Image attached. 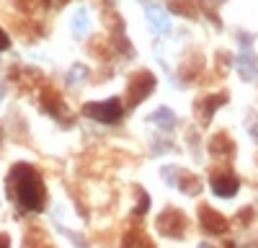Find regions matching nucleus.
Returning a JSON list of instances; mask_svg holds the SVG:
<instances>
[{"instance_id":"nucleus-21","label":"nucleus","mask_w":258,"mask_h":248,"mask_svg":"<svg viewBox=\"0 0 258 248\" xmlns=\"http://www.w3.org/2000/svg\"><path fill=\"white\" fill-rule=\"evenodd\" d=\"M3 93H6V88H3V83H0V101H3Z\"/></svg>"},{"instance_id":"nucleus-2","label":"nucleus","mask_w":258,"mask_h":248,"mask_svg":"<svg viewBox=\"0 0 258 248\" xmlns=\"http://www.w3.org/2000/svg\"><path fill=\"white\" fill-rule=\"evenodd\" d=\"M155 91V75L147 73V70H140L129 78V86H126V106H140V103Z\"/></svg>"},{"instance_id":"nucleus-13","label":"nucleus","mask_w":258,"mask_h":248,"mask_svg":"<svg viewBox=\"0 0 258 248\" xmlns=\"http://www.w3.org/2000/svg\"><path fill=\"white\" fill-rule=\"evenodd\" d=\"M121 248H153V240H150V238L140 230V227H132V230L124 235Z\"/></svg>"},{"instance_id":"nucleus-5","label":"nucleus","mask_w":258,"mask_h":248,"mask_svg":"<svg viewBox=\"0 0 258 248\" xmlns=\"http://www.w3.org/2000/svg\"><path fill=\"white\" fill-rule=\"evenodd\" d=\"M186 215L178 212L176 207H168V210L158 217V230L165 238H183L186 235Z\"/></svg>"},{"instance_id":"nucleus-3","label":"nucleus","mask_w":258,"mask_h":248,"mask_svg":"<svg viewBox=\"0 0 258 248\" xmlns=\"http://www.w3.org/2000/svg\"><path fill=\"white\" fill-rule=\"evenodd\" d=\"M83 114L85 116H91L96 121H103V124H114L121 119L124 114V106H121V101L119 98H109V101H98V103H85L83 106Z\"/></svg>"},{"instance_id":"nucleus-14","label":"nucleus","mask_w":258,"mask_h":248,"mask_svg":"<svg viewBox=\"0 0 258 248\" xmlns=\"http://www.w3.org/2000/svg\"><path fill=\"white\" fill-rule=\"evenodd\" d=\"M150 121L158 124L160 130H173L176 127V114L170 109H155L153 114H150Z\"/></svg>"},{"instance_id":"nucleus-11","label":"nucleus","mask_w":258,"mask_h":248,"mask_svg":"<svg viewBox=\"0 0 258 248\" xmlns=\"http://www.w3.org/2000/svg\"><path fill=\"white\" fill-rule=\"evenodd\" d=\"M238 70L243 80H255L258 78V59L250 52V47H243V54L238 57Z\"/></svg>"},{"instance_id":"nucleus-1","label":"nucleus","mask_w":258,"mask_h":248,"mask_svg":"<svg viewBox=\"0 0 258 248\" xmlns=\"http://www.w3.org/2000/svg\"><path fill=\"white\" fill-rule=\"evenodd\" d=\"M8 197L21 207L24 212H39L47 202V189L44 181L36 173V168H31L29 163H16L8 171Z\"/></svg>"},{"instance_id":"nucleus-15","label":"nucleus","mask_w":258,"mask_h":248,"mask_svg":"<svg viewBox=\"0 0 258 248\" xmlns=\"http://www.w3.org/2000/svg\"><path fill=\"white\" fill-rule=\"evenodd\" d=\"M85 31H88V11L78 8L75 16H73V34L75 36H85Z\"/></svg>"},{"instance_id":"nucleus-18","label":"nucleus","mask_w":258,"mask_h":248,"mask_svg":"<svg viewBox=\"0 0 258 248\" xmlns=\"http://www.w3.org/2000/svg\"><path fill=\"white\" fill-rule=\"evenodd\" d=\"M137 197H140V202H137V215H145V212H147V207H150V197H147L142 189L137 192Z\"/></svg>"},{"instance_id":"nucleus-7","label":"nucleus","mask_w":258,"mask_h":248,"mask_svg":"<svg viewBox=\"0 0 258 248\" xmlns=\"http://www.w3.org/2000/svg\"><path fill=\"white\" fill-rule=\"evenodd\" d=\"M199 222H202L204 230L212 233V235H222V233H227V227H230V222L217 210H212L209 204H202L199 207Z\"/></svg>"},{"instance_id":"nucleus-19","label":"nucleus","mask_w":258,"mask_h":248,"mask_svg":"<svg viewBox=\"0 0 258 248\" xmlns=\"http://www.w3.org/2000/svg\"><path fill=\"white\" fill-rule=\"evenodd\" d=\"M8 47H11V39H8V34H6L3 29H0V52L8 49Z\"/></svg>"},{"instance_id":"nucleus-22","label":"nucleus","mask_w":258,"mask_h":248,"mask_svg":"<svg viewBox=\"0 0 258 248\" xmlns=\"http://www.w3.org/2000/svg\"><path fill=\"white\" fill-rule=\"evenodd\" d=\"M199 248H214V245H209V243H202V245H199Z\"/></svg>"},{"instance_id":"nucleus-17","label":"nucleus","mask_w":258,"mask_h":248,"mask_svg":"<svg viewBox=\"0 0 258 248\" xmlns=\"http://www.w3.org/2000/svg\"><path fill=\"white\" fill-rule=\"evenodd\" d=\"M85 75H88V70H85L83 65H75L70 73H68V83H70V86H73V83H78V80H83Z\"/></svg>"},{"instance_id":"nucleus-4","label":"nucleus","mask_w":258,"mask_h":248,"mask_svg":"<svg viewBox=\"0 0 258 248\" xmlns=\"http://www.w3.org/2000/svg\"><path fill=\"white\" fill-rule=\"evenodd\" d=\"M209 186H212V192L217 194V197L230 199V197L238 194V189H240V178L235 176V173L227 168V165H220V168H214V171H212V176H209Z\"/></svg>"},{"instance_id":"nucleus-16","label":"nucleus","mask_w":258,"mask_h":248,"mask_svg":"<svg viewBox=\"0 0 258 248\" xmlns=\"http://www.w3.org/2000/svg\"><path fill=\"white\" fill-rule=\"evenodd\" d=\"M168 6H170V11H176V13H181V16H197V8H194V3L191 0H168Z\"/></svg>"},{"instance_id":"nucleus-12","label":"nucleus","mask_w":258,"mask_h":248,"mask_svg":"<svg viewBox=\"0 0 258 248\" xmlns=\"http://www.w3.org/2000/svg\"><path fill=\"white\" fill-rule=\"evenodd\" d=\"M209 153L212 155H217V158H232V153H235V145H232V140L225 135V132H220V135H214L212 140H209Z\"/></svg>"},{"instance_id":"nucleus-10","label":"nucleus","mask_w":258,"mask_h":248,"mask_svg":"<svg viewBox=\"0 0 258 248\" xmlns=\"http://www.w3.org/2000/svg\"><path fill=\"white\" fill-rule=\"evenodd\" d=\"M145 13H147V21H150V29L153 31H158V34H168L170 31V18H168V13L160 6L147 3Z\"/></svg>"},{"instance_id":"nucleus-23","label":"nucleus","mask_w":258,"mask_h":248,"mask_svg":"<svg viewBox=\"0 0 258 248\" xmlns=\"http://www.w3.org/2000/svg\"><path fill=\"white\" fill-rule=\"evenodd\" d=\"M0 142H3V130H0Z\"/></svg>"},{"instance_id":"nucleus-6","label":"nucleus","mask_w":258,"mask_h":248,"mask_svg":"<svg viewBox=\"0 0 258 248\" xmlns=\"http://www.w3.org/2000/svg\"><path fill=\"white\" fill-rule=\"evenodd\" d=\"M163 176H165V181H170L173 186H178V189H181L183 194H188V197H197V194L202 192V181H199V176H194V173H188V171L165 168Z\"/></svg>"},{"instance_id":"nucleus-8","label":"nucleus","mask_w":258,"mask_h":248,"mask_svg":"<svg viewBox=\"0 0 258 248\" xmlns=\"http://www.w3.org/2000/svg\"><path fill=\"white\" fill-rule=\"evenodd\" d=\"M41 109H44L47 114H52L54 119H59L62 124H68V121L73 119L70 111H68V106H64L62 96H59L57 91H52V88H47L44 93H41Z\"/></svg>"},{"instance_id":"nucleus-20","label":"nucleus","mask_w":258,"mask_h":248,"mask_svg":"<svg viewBox=\"0 0 258 248\" xmlns=\"http://www.w3.org/2000/svg\"><path fill=\"white\" fill-rule=\"evenodd\" d=\"M0 248H11V235L8 233H0Z\"/></svg>"},{"instance_id":"nucleus-9","label":"nucleus","mask_w":258,"mask_h":248,"mask_svg":"<svg viewBox=\"0 0 258 248\" xmlns=\"http://www.w3.org/2000/svg\"><path fill=\"white\" fill-rule=\"evenodd\" d=\"M222 103H227V93H214V96H204V98H199L197 101V106H194V111H197V116H199V121L202 124H207L209 119H212V114L217 111Z\"/></svg>"}]
</instances>
